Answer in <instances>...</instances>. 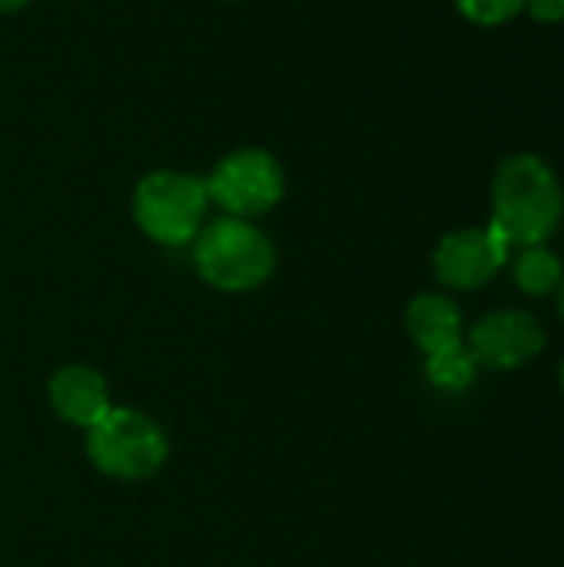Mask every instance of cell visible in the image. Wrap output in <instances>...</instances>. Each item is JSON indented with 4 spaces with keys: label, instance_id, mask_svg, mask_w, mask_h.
I'll use <instances>...</instances> for the list:
<instances>
[{
    "label": "cell",
    "instance_id": "cell-1",
    "mask_svg": "<svg viewBox=\"0 0 564 567\" xmlns=\"http://www.w3.org/2000/svg\"><path fill=\"white\" fill-rule=\"evenodd\" d=\"M564 216L555 169L535 153L509 156L492 179V226L512 246H545Z\"/></svg>",
    "mask_w": 564,
    "mask_h": 567
},
{
    "label": "cell",
    "instance_id": "cell-2",
    "mask_svg": "<svg viewBox=\"0 0 564 567\" xmlns=\"http://www.w3.org/2000/svg\"><path fill=\"white\" fill-rule=\"evenodd\" d=\"M193 266L219 292H253L276 272V246L256 223L219 216L196 233Z\"/></svg>",
    "mask_w": 564,
    "mask_h": 567
},
{
    "label": "cell",
    "instance_id": "cell-3",
    "mask_svg": "<svg viewBox=\"0 0 564 567\" xmlns=\"http://www.w3.org/2000/svg\"><path fill=\"white\" fill-rule=\"evenodd\" d=\"M170 455L163 425L140 409H110L93 429H86V458L96 472L116 482L153 478Z\"/></svg>",
    "mask_w": 564,
    "mask_h": 567
},
{
    "label": "cell",
    "instance_id": "cell-4",
    "mask_svg": "<svg viewBox=\"0 0 564 567\" xmlns=\"http://www.w3.org/2000/svg\"><path fill=\"white\" fill-rule=\"evenodd\" d=\"M209 206L206 179L180 169H153L133 189V219L160 246H189Z\"/></svg>",
    "mask_w": 564,
    "mask_h": 567
},
{
    "label": "cell",
    "instance_id": "cell-5",
    "mask_svg": "<svg viewBox=\"0 0 564 567\" xmlns=\"http://www.w3.org/2000/svg\"><path fill=\"white\" fill-rule=\"evenodd\" d=\"M206 193L209 203H216L226 216L256 219L276 209L286 196V173L273 153L246 146L216 163V169L206 176Z\"/></svg>",
    "mask_w": 564,
    "mask_h": 567
},
{
    "label": "cell",
    "instance_id": "cell-6",
    "mask_svg": "<svg viewBox=\"0 0 564 567\" xmlns=\"http://www.w3.org/2000/svg\"><path fill=\"white\" fill-rule=\"evenodd\" d=\"M469 352L475 365L482 369H519L542 355L545 349V329L532 312L522 309H499L482 316L469 329Z\"/></svg>",
    "mask_w": 564,
    "mask_h": 567
},
{
    "label": "cell",
    "instance_id": "cell-7",
    "mask_svg": "<svg viewBox=\"0 0 564 567\" xmlns=\"http://www.w3.org/2000/svg\"><path fill=\"white\" fill-rule=\"evenodd\" d=\"M509 249L512 243L492 223L489 229H455L435 246L432 269L442 286L469 292L485 286L505 266Z\"/></svg>",
    "mask_w": 564,
    "mask_h": 567
},
{
    "label": "cell",
    "instance_id": "cell-8",
    "mask_svg": "<svg viewBox=\"0 0 564 567\" xmlns=\"http://www.w3.org/2000/svg\"><path fill=\"white\" fill-rule=\"evenodd\" d=\"M47 399L57 419H63L73 429H93L110 409V385L93 365H63L47 382Z\"/></svg>",
    "mask_w": 564,
    "mask_h": 567
},
{
    "label": "cell",
    "instance_id": "cell-9",
    "mask_svg": "<svg viewBox=\"0 0 564 567\" xmlns=\"http://www.w3.org/2000/svg\"><path fill=\"white\" fill-rule=\"evenodd\" d=\"M406 332L425 355L459 346L465 342L462 309L442 292H422L406 309Z\"/></svg>",
    "mask_w": 564,
    "mask_h": 567
},
{
    "label": "cell",
    "instance_id": "cell-10",
    "mask_svg": "<svg viewBox=\"0 0 564 567\" xmlns=\"http://www.w3.org/2000/svg\"><path fill=\"white\" fill-rule=\"evenodd\" d=\"M562 259L548 246H522L515 259V282L529 296H548L562 286Z\"/></svg>",
    "mask_w": 564,
    "mask_h": 567
},
{
    "label": "cell",
    "instance_id": "cell-11",
    "mask_svg": "<svg viewBox=\"0 0 564 567\" xmlns=\"http://www.w3.org/2000/svg\"><path fill=\"white\" fill-rule=\"evenodd\" d=\"M475 369H479V365H475V359H472V352H469L465 342L425 355V375H429V382H432L435 389H445V392H462V389H469L472 379H475Z\"/></svg>",
    "mask_w": 564,
    "mask_h": 567
},
{
    "label": "cell",
    "instance_id": "cell-12",
    "mask_svg": "<svg viewBox=\"0 0 564 567\" xmlns=\"http://www.w3.org/2000/svg\"><path fill=\"white\" fill-rule=\"evenodd\" d=\"M529 0H455V7L462 10L465 20L479 23V27H499L509 23L512 17H519L525 10Z\"/></svg>",
    "mask_w": 564,
    "mask_h": 567
},
{
    "label": "cell",
    "instance_id": "cell-13",
    "mask_svg": "<svg viewBox=\"0 0 564 567\" xmlns=\"http://www.w3.org/2000/svg\"><path fill=\"white\" fill-rule=\"evenodd\" d=\"M525 10L535 20H542V23H558V20H564V0H529Z\"/></svg>",
    "mask_w": 564,
    "mask_h": 567
},
{
    "label": "cell",
    "instance_id": "cell-14",
    "mask_svg": "<svg viewBox=\"0 0 564 567\" xmlns=\"http://www.w3.org/2000/svg\"><path fill=\"white\" fill-rule=\"evenodd\" d=\"M27 3H33V0H0V13H17V10H23Z\"/></svg>",
    "mask_w": 564,
    "mask_h": 567
},
{
    "label": "cell",
    "instance_id": "cell-15",
    "mask_svg": "<svg viewBox=\"0 0 564 567\" xmlns=\"http://www.w3.org/2000/svg\"><path fill=\"white\" fill-rule=\"evenodd\" d=\"M558 316L564 319V279H562V286H558Z\"/></svg>",
    "mask_w": 564,
    "mask_h": 567
},
{
    "label": "cell",
    "instance_id": "cell-16",
    "mask_svg": "<svg viewBox=\"0 0 564 567\" xmlns=\"http://www.w3.org/2000/svg\"><path fill=\"white\" fill-rule=\"evenodd\" d=\"M562 392H564V362H562Z\"/></svg>",
    "mask_w": 564,
    "mask_h": 567
}]
</instances>
